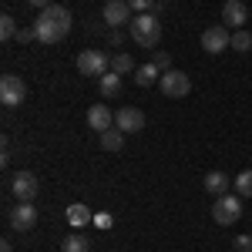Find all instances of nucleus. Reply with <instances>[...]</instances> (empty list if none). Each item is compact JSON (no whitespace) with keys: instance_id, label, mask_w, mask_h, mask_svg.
I'll use <instances>...</instances> for the list:
<instances>
[{"instance_id":"f257e3e1","label":"nucleus","mask_w":252,"mask_h":252,"mask_svg":"<svg viewBox=\"0 0 252 252\" xmlns=\"http://www.w3.org/2000/svg\"><path fill=\"white\" fill-rule=\"evenodd\" d=\"M34 31H37L40 44H61V40L71 34V10L51 3L47 10H40V17L34 20Z\"/></svg>"},{"instance_id":"f03ea898","label":"nucleus","mask_w":252,"mask_h":252,"mask_svg":"<svg viewBox=\"0 0 252 252\" xmlns=\"http://www.w3.org/2000/svg\"><path fill=\"white\" fill-rule=\"evenodd\" d=\"M128 34H131V40H135L138 47L155 51L158 40H161V20H158L155 14H138V17H131V24H128Z\"/></svg>"},{"instance_id":"7ed1b4c3","label":"nucleus","mask_w":252,"mask_h":252,"mask_svg":"<svg viewBox=\"0 0 252 252\" xmlns=\"http://www.w3.org/2000/svg\"><path fill=\"white\" fill-rule=\"evenodd\" d=\"M78 71L81 74H88V78H101V74H108L111 71V58L104 54V51H81L78 54Z\"/></svg>"},{"instance_id":"20e7f679","label":"nucleus","mask_w":252,"mask_h":252,"mask_svg":"<svg viewBox=\"0 0 252 252\" xmlns=\"http://www.w3.org/2000/svg\"><path fill=\"white\" fill-rule=\"evenodd\" d=\"M242 195H222V198H215V209H212V219L219 225H235L239 219H242V202H239Z\"/></svg>"},{"instance_id":"39448f33","label":"nucleus","mask_w":252,"mask_h":252,"mask_svg":"<svg viewBox=\"0 0 252 252\" xmlns=\"http://www.w3.org/2000/svg\"><path fill=\"white\" fill-rule=\"evenodd\" d=\"M158 88H161V94H165V97H185L189 91H192V78H189L185 71L172 67V71H165V74H161Z\"/></svg>"},{"instance_id":"423d86ee","label":"nucleus","mask_w":252,"mask_h":252,"mask_svg":"<svg viewBox=\"0 0 252 252\" xmlns=\"http://www.w3.org/2000/svg\"><path fill=\"white\" fill-rule=\"evenodd\" d=\"M10 192H14V198L17 202H34L40 192V182L34 172H17L14 178H10Z\"/></svg>"},{"instance_id":"0eeeda50","label":"nucleus","mask_w":252,"mask_h":252,"mask_svg":"<svg viewBox=\"0 0 252 252\" xmlns=\"http://www.w3.org/2000/svg\"><path fill=\"white\" fill-rule=\"evenodd\" d=\"M24 97H27V84H24L17 74H3V78H0V101H3L7 108L24 104Z\"/></svg>"},{"instance_id":"6e6552de","label":"nucleus","mask_w":252,"mask_h":252,"mask_svg":"<svg viewBox=\"0 0 252 252\" xmlns=\"http://www.w3.org/2000/svg\"><path fill=\"white\" fill-rule=\"evenodd\" d=\"M7 222H10V229H17V232H27V229H34L37 225V209H34V202H17L10 215H7Z\"/></svg>"},{"instance_id":"1a4fd4ad","label":"nucleus","mask_w":252,"mask_h":252,"mask_svg":"<svg viewBox=\"0 0 252 252\" xmlns=\"http://www.w3.org/2000/svg\"><path fill=\"white\" fill-rule=\"evenodd\" d=\"M229 44H232V34H229L225 24H215V27H209V31L202 34V47H205L209 54H222Z\"/></svg>"},{"instance_id":"9d476101","label":"nucleus","mask_w":252,"mask_h":252,"mask_svg":"<svg viewBox=\"0 0 252 252\" xmlns=\"http://www.w3.org/2000/svg\"><path fill=\"white\" fill-rule=\"evenodd\" d=\"M115 128H121L125 135H138L141 128H145V115L138 111V108H118L115 111Z\"/></svg>"},{"instance_id":"9b49d317","label":"nucleus","mask_w":252,"mask_h":252,"mask_svg":"<svg viewBox=\"0 0 252 252\" xmlns=\"http://www.w3.org/2000/svg\"><path fill=\"white\" fill-rule=\"evenodd\" d=\"M101 20L108 27H121V24H131V7L128 0H108L104 10H101Z\"/></svg>"},{"instance_id":"f8f14e48","label":"nucleus","mask_w":252,"mask_h":252,"mask_svg":"<svg viewBox=\"0 0 252 252\" xmlns=\"http://www.w3.org/2000/svg\"><path fill=\"white\" fill-rule=\"evenodd\" d=\"M88 128H94L97 135H101V131H108V128H115V111H111L104 101L91 104V108H88Z\"/></svg>"},{"instance_id":"ddd939ff","label":"nucleus","mask_w":252,"mask_h":252,"mask_svg":"<svg viewBox=\"0 0 252 252\" xmlns=\"http://www.w3.org/2000/svg\"><path fill=\"white\" fill-rule=\"evenodd\" d=\"M249 20V10H246V3L242 0H225L222 3V24L225 27H232V31H242V24Z\"/></svg>"},{"instance_id":"4468645a","label":"nucleus","mask_w":252,"mask_h":252,"mask_svg":"<svg viewBox=\"0 0 252 252\" xmlns=\"http://www.w3.org/2000/svg\"><path fill=\"white\" fill-rule=\"evenodd\" d=\"M64 219H67V225H71V229H84V225H94V212H91V209H88L84 202H74V205H67Z\"/></svg>"},{"instance_id":"2eb2a0df","label":"nucleus","mask_w":252,"mask_h":252,"mask_svg":"<svg viewBox=\"0 0 252 252\" xmlns=\"http://www.w3.org/2000/svg\"><path fill=\"white\" fill-rule=\"evenodd\" d=\"M229 185H232V178H229L225 172H209V175H205V192L215 195V198L229 195Z\"/></svg>"},{"instance_id":"dca6fc26","label":"nucleus","mask_w":252,"mask_h":252,"mask_svg":"<svg viewBox=\"0 0 252 252\" xmlns=\"http://www.w3.org/2000/svg\"><path fill=\"white\" fill-rule=\"evenodd\" d=\"M97 88H101V97H118L121 94V74H115V71L101 74L97 78Z\"/></svg>"},{"instance_id":"f3484780","label":"nucleus","mask_w":252,"mask_h":252,"mask_svg":"<svg viewBox=\"0 0 252 252\" xmlns=\"http://www.w3.org/2000/svg\"><path fill=\"white\" fill-rule=\"evenodd\" d=\"M155 81H161V71H158L155 64H141V67L135 71V84L138 88H152Z\"/></svg>"},{"instance_id":"a211bd4d","label":"nucleus","mask_w":252,"mask_h":252,"mask_svg":"<svg viewBox=\"0 0 252 252\" xmlns=\"http://www.w3.org/2000/svg\"><path fill=\"white\" fill-rule=\"evenodd\" d=\"M121 145H125V131H121V128L101 131V148H104V152H121Z\"/></svg>"},{"instance_id":"6ab92c4d","label":"nucleus","mask_w":252,"mask_h":252,"mask_svg":"<svg viewBox=\"0 0 252 252\" xmlns=\"http://www.w3.org/2000/svg\"><path fill=\"white\" fill-rule=\"evenodd\" d=\"M91 249V242H88V235H78V229L64 239V246H61V252H88Z\"/></svg>"},{"instance_id":"aec40b11","label":"nucleus","mask_w":252,"mask_h":252,"mask_svg":"<svg viewBox=\"0 0 252 252\" xmlns=\"http://www.w3.org/2000/svg\"><path fill=\"white\" fill-rule=\"evenodd\" d=\"M111 71L115 74H135L138 67H135V61H131V54H115L111 58Z\"/></svg>"},{"instance_id":"412c9836","label":"nucleus","mask_w":252,"mask_h":252,"mask_svg":"<svg viewBox=\"0 0 252 252\" xmlns=\"http://www.w3.org/2000/svg\"><path fill=\"white\" fill-rule=\"evenodd\" d=\"M235 195H242V198H252V168L235 175Z\"/></svg>"},{"instance_id":"4be33fe9","label":"nucleus","mask_w":252,"mask_h":252,"mask_svg":"<svg viewBox=\"0 0 252 252\" xmlns=\"http://www.w3.org/2000/svg\"><path fill=\"white\" fill-rule=\"evenodd\" d=\"M17 34H20L17 20L10 17V14H3L0 17V40H17Z\"/></svg>"},{"instance_id":"5701e85b","label":"nucleus","mask_w":252,"mask_h":252,"mask_svg":"<svg viewBox=\"0 0 252 252\" xmlns=\"http://www.w3.org/2000/svg\"><path fill=\"white\" fill-rule=\"evenodd\" d=\"M229 47L242 51V54H246V51H252V34H249V31H235V34H232V44H229Z\"/></svg>"},{"instance_id":"b1692460","label":"nucleus","mask_w":252,"mask_h":252,"mask_svg":"<svg viewBox=\"0 0 252 252\" xmlns=\"http://www.w3.org/2000/svg\"><path fill=\"white\" fill-rule=\"evenodd\" d=\"M152 64L165 74V71H172V54H168V51H155V61H152Z\"/></svg>"},{"instance_id":"393cba45","label":"nucleus","mask_w":252,"mask_h":252,"mask_svg":"<svg viewBox=\"0 0 252 252\" xmlns=\"http://www.w3.org/2000/svg\"><path fill=\"white\" fill-rule=\"evenodd\" d=\"M111 225H115V215H111V212H97L94 215V229L104 232V229H111Z\"/></svg>"},{"instance_id":"a878e982","label":"nucleus","mask_w":252,"mask_h":252,"mask_svg":"<svg viewBox=\"0 0 252 252\" xmlns=\"http://www.w3.org/2000/svg\"><path fill=\"white\" fill-rule=\"evenodd\" d=\"M128 7H131V10H138V14H148V10L155 7V0H128Z\"/></svg>"},{"instance_id":"bb28decb","label":"nucleus","mask_w":252,"mask_h":252,"mask_svg":"<svg viewBox=\"0 0 252 252\" xmlns=\"http://www.w3.org/2000/svg\"><path fill=\"white\" fill-rule=\"evenodd\" d=\"M17 40H20V44H31V40H37V31H34V24H31V27H20Z\"/></svg>"},{"instance_id":"cd10ccee","label":"nucleus","mask_w":252,"mask_h":252,"mask_svg":"<svg viewBox=\"0 0 252 252\" xmlns=\"http://www.w3.org/2000/svg\"><path fill=\"white\" fill-rule=\"evenodd\" d=\"M235 252H252V235H239L235 239Z\"/></svg>"},{"instance_id":"c85d7f7f","label":"nucleus","mask_w":252,"mask_h":252,"mask_svg":"<svg viewBox=\"0 0 252 252\" xmlns=\"http://www.w3.org/2000/svg\"><path fill=\"white\" fill-rule=\"evenodd\" d=\"M108 44H111V47L125 44V34H121V31H111V34H108Z\"/></svg>"},{"instance_id":"c756f323","label":"nucleus","mask_w":252,"mask_h":252,"mask_svg":"<svg viewBox=\"0 0 252 252\" xmlns=\"http://www.w3.org/2000/svg\"><path fill=\"white\" fill-rule=\"evenodd\" d=\"M31 7H37V10H47V7H51V0H31Z\"/></svg>"},{"instance_id":"7c9ffc66","label":"nucleus","mask_w":252,"mask_h":252,"mask_svg":"<svg viewBox=\"0 0 252 252\" xmlns=\"http://www.w3.org/2000/svg\"><path fill=\"white\" fill-rule=\"evenodd\" d=\"M0 252H14V246H10V242L3 239V242H0Z\"/></svg>"}]
</instances>
